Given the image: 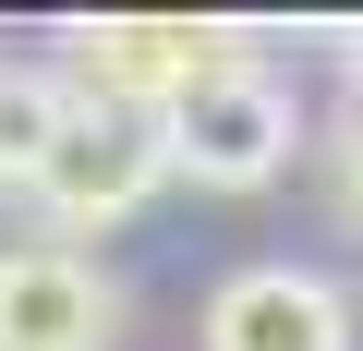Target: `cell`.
I'll return each mask as SVG.
<instances>
[{"label":"cell","instance_id":"1","mask_svg":"<svg viewBox=\"0 0 363 351\" xmlns=\"http://www.w3.org/2000/svg\"><path fill=\"white\" fill-rule=\"evenodd\" d=\"M230 61H242V25H145V13H97V25H73L49 49V73L85 109H145V121H169L182 97H194L206 73H230Z\"/></svg>","mask_w":363,"mask_h":351},{"label":"cell","instance_id":"2","mask_svg":"<svg viewBox=\"0 0 363 351\" xmlns=\"http://www.w3.org/2000/svg\"><path fill=\"white\" fill-rule=\"evenodd\" d=\"M291 145H303V109H291V85L242 49L230 73H206L194 97L169 109V182H206V194H267L279 169H291Z\"/></svg>","mask_w":363,"mask_h":351},{"label":"cell","instance_id":"3","mask_svg":"<svg viewBox=\"0 0 363 351\" xmlns=\"http://www.w3.org/2000/svg\"><path fill=\"white\" fill-rule=\"evenodd\" d=\"M157 182H169V121H145V109H85V97H73V133L49 145V169H37L25 194H37V218L73 243V230L145 218Z\"/></svg>","mask_w":363,"mask_h":351},{"label":"cell","instance_id":"4","mask_svg":"<svg viewBox=\"0 0 363 351\" xmlns=\"http://www.w3.org/2000/svg\"><path fill=\"white\" fill-rule=\"evenodd\" d=\"M121 303L133 291L73 243H13L0 255V351H109Z\"/></svg>","mask_w":363,"mask_h":351},{"label":"cell","instance_id":"5","mask_svg":"<svg viewBox=\"0 0 363 351\" xmlns=\"http://www.w3.org/2000/svg\"><path fill=\"white\" fill-rule=\"evenodd\" d=\"M206 351H351V291L327 267H230L206 291Z\"/></svg>","mask_w":363,"mask_h":351},{"label":"cell","instance_id":"6","mask_svg":"<svg viewBox=\"0 0 363 351\" xmlns=\"http://www.w3.org/2000/svg\"><path fill=\"white\" fill-rule=\"evenodd\" d=\"M61 133H73V85L49 61H0V182H37Z\"/></svg>","mask_w":363,"mask_h":351},{"label":"cell","instance_id":"7","mask_svg":"<svg viewBox=\"0 0 363 351\" xmlns=\"http://www.w3.org/2000/svg\"><path fill=\"white\" fill-rule=\"evenodd\" d=\"M339 218H351V230H363V109H351V121H339Z\"/></svg>","mask_w":363,"mask_h":351},{"label":"cell","instance_id":"8","mask_svg":"<svg viewBox=\"0 0 363 351\" xmlns=\"http://www.w3.org/2000/svg\"><path fill=\"white\" fill-rule=\"evenodd\" d=\"M339 61H351V85H363V25H351V37H339Z\"/></svg>","mask_w":363,"mask_h":351}]
</instances>
